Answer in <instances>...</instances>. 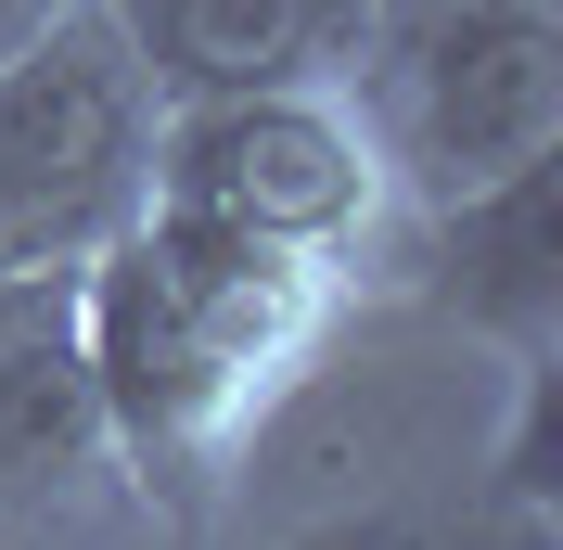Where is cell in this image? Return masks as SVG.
<instances>
[{"mask_svg": "<svg viewBox=\"0 0 563 550\" xmlns=\"http://www.w3.org/2000/svg\"><path fill=\"white\" fill-rule=\"evenodd\" d=\"M167 90L103 0H26L0 38V270H77L154 206Z\"/></svg>", "mask_w": 563, "mask_h": 550, "instance_id": "3", "label": "cell"}, {"mask_svg": "<svg viewBox=\"0 0 563 550\" xmlns=\"http://www.w3.org/2000/svg\"><path fill=\"white\" fill-rule=\"evenodd\" d=\"M397 206H474L563 154V0H372L346 65Z\"/></svg>", "mask_w": 563, "mask_h": 550, "instance_id": "2", "label": "cell"}, {"mask_svg": "<svg viewBox=\"0 0 563 550\" xmlns=\"http://www.w3.org/2000/svg\"><path fill=\"white\" fill-rule=\"evenodd\" d=\"M129 513L141 486L77 345V270H0V538H77Z\"/></svg>", "mask_w": 563, "mask_h": 550, "instance_id": "5", "label": "cell"}, {"mask_svg": "<svg viewBox=\"0 0 563 550\" xmlns=\"http://www.w3.org/2000/svg\"><path fill=\"white\" fill-rule=\"evenodd\" d=\"M333 308H346L333 270L206 231L179 206H141L103 256H77V345L141 513H192L218 474H244L256 422L320 359Z\"/></svg>", "mask_w": 563, "mask_h": 550, "instance_id": "1", "label": "cell"}, {"mask_svg": "<svg viewBox=\"0 0 563 550\" xmlns=\"http://www.w3.org/2000/svg\"><path fill=\"white\" fill-rule=\"evenodd\" d=\"M154 206L206 218V231H244L269 256H308L333 282H358L385 256V231L410 218L346 77H269V90H192V103H167V129H154Z\"/></svg>", "mask_w": 563, "mask_h": 550, "instance_id": "4", "label": "cell"}, {"mask_svg": "<svg viewBox=\"0 0 563 550\" xmlns=\"http://www.w3.org/2000/svg\"><path fill=\"white\" fill-rule=\"evenodd\" d=\"M129 26L141 77L192 103V90H269V77H346L372 0H103Z\"/></svg>", "mask_w": 563, "mask_h": 550, "instance_id": "6", "label": "cell"}]
</instances>
